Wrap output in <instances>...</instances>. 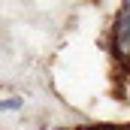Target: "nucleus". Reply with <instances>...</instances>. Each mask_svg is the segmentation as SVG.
<instances>
[{"mask_svg": "<svg viewBox=\"0 0 130 130\" xmlns=\"http://www.w3.org/2000/svg\"><path fill=\"white\" fill-rule=\"evenodd\" d=\"M115 52L121 55V61H130V0L115 18Z\"/></svg>", "mask_w": 130, "mask_h": 130, "instance_id": "nucleus-1", "label": "nucleus"}, {"mask_svg": "<svg viewBox=\"0 0 130 130\" xmlns=\"http://www.w3.org/2000/svg\"><path fill=\"white\" fill-rule=\"evenodd\" d=\"M0 109H21V100H0Z\"/></svg>", "mask_w": 130, "mask_h": 130, "instance_id": "nucleus-2", "label": "nucleus"}]
</instances>
